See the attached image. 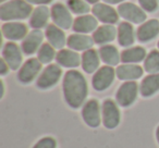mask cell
<instances>
[{"instance_id": "obj_9", "label": "cell", "mask_w": 159, "mask_h": 148, "mask_svg": "<svg viewBox=\"0 0 159 148\" xmlns=\"http://www.w3.org/2000/svg\"><path fill=\"white\" fill-rule=\"evenodd\" d=\"M51 18L57 26L62 29H69L73 26V19L69 9L62 3H56L51 8Z\"/></svg>"}, {"instance_id": "obj_7", "label": "cell", "mask_w": 159, "mask_h": 148, "mask_svg": "<svg viewBox=\"0 0 159 148\" xmlns=\"http://www.w3.org/2000/svg\"><path fill=\"white\" fill-rule=\"evenodd\" d=\"M118 13L126 21H130L135 24L143 23L147 18L145 11L132 2H122L118 7Z\"/></svg>"}, {"instance_id": "obj_20", "label": "cell", "mask_w": 159, "mask_h": 148, "mask_svg": "<svg viewBox=\"0 0 159 148\" xmlns=\"http://www.w3.org/2000/svg\"><path fill=\"white\" fill-rule=\"evenodd\" d=\"M46 38L48 39L49 44L56 49L61 50L63 46L66 45V35H64L62 29L57 26L56 24H50L46 29Z\"/></svg>"}, {"instance_id": "obj_15", "label": "cell", "mask_w": 159, "mask_h": 148, "mask_svg": "<svg viewBox=\"0 0 159 148\" xmlns=\"http://www.w3.org/2000/svg\"><path fill=\"white\" fill-rule=\"evenodd\" d=\"M142 66L133 63H124L119 65L116 70V75L121 81H133L137 80L143 75Z\"/></svg>"}, {"instance_id": "obj_25", "label": "cell", "mask_w": 159, "mask_h": 148, "mask_svg": "<svg viewBox=\"0 0 159 148\" xmlns=\"http://www.w3.org/2000/svg\"><path fill=\"white\" fill-rule=\"evenodd\" d=\"M118 42L120 46L129 47L134 43V29L133 26L128 22L120 23L118 27Z\"/></svg>"}, {"instance_id": "obj_8", "label": "cell", "mask_w": 159, "mask_h": 148, "mask_svg": "<svg viewBox=\"0 0 159 148\" xmlns=\"http://www.w3.org/2000/svg\"><path fill=\"white\" fill-rule=\"evenodd\" d=\"M42 64L43 63L37 58L29 59L19 70L18 80L23 84H29V83L33 82L42 69Z\"/></svg>"}, {"instance_id": "obj_24", "label": "cell", "mask_w": 159, "mask_h": 148, "mask_svg": "<svg viewBox=\"0 0 159 148\" xmlns=\"http://www.w3.org/2000/svg\"><path fill=\"white\" fill-rule=\"evenodd\" d=\"M99 52L95 49H89L82 55V68L86 73H93L99 66Z\"/></svg>"}, {"instance_id": "obj_37", "label": "cell", "mask_w": 159, "mask_h": 148, "mask_svg": "<svg viewBox=\"0 0 159 148\" xmlns=\"http://www.w3.org/2000/svg\"><path fill=\"white\" fill-rule=\"evenodd\" d=\"M85 1H87L89 3H97V1H99V0H85Z\"/></svg>"}, {"instance_id": "obj_31", "label": "cell", "mask_w": 159, "mask_h": 148, "mask_svg": "<svg viewBox=\"0 0 159 148\" xmlns=\"http://www.w3.org/2000/svg\"><path fill=\"white\" fill-rule=\"evenodd\" d=\"M57 143L52 137H44L35 144L33 148H56Z\"/></svg>"}, {"instance_id": "obj_27", "label": "cell", "mask_w": 159, "mask_h": 148, "mask_svg": "<svg viewBox=\"0 0 159 148\" xmlns=\"http://www.w3.org/2000/svg\"><path fill=\"white\" fill-rule=\"evenodd\" d=\"M146 58V50L143 47H132L125 49L121 53V60L124 63H137Z\"/></svg>"}, {"instance_id": "obj_18", "label": "cell", "mask_w": 159, "mask_h": 148, "mask_svg": "<svg viewBox=\"0 0 159 148\" xmlns=\"http://www.w3.org/2000/svg\"><path fill=\"white\" fill-rule=\"evenodd\" d=\"M73 31L76 33L87 34L91 32L96 31L97 27V20L95 16H89V14H84V16H77L73 22Z\"/></svg>"}, {"instance_id": "obj_16", "label": "cell", "mask_w": 159, "mask_h": 148, "mask_svg": "<svg viewBox=\"0 0 159 148\" xmlns=\"http://www.w3.org/2000/svg\"><path fill=\"white\" fill-rule=\"evenodd\" d=\"M94 38L91 36H87L85 34H72L69 36L66 40V45L70 47V49L76 51H86L92 49L94 45Z\"/></svg>"}, {"instance_id": "obj_4", "label": "cell", "mask_w": 159, "mask_h": 148, "mask_svg": "<svg viewBox=\"0 0 159 148\" xmlns=\"http://www.w3.org/2000/svg\"><path fill=\"white\" fill-rule=\"evenodd\" d=\"M61 69L57 64H49L42 72L36 81V85L40 89H48L55 86L61 78Z\"/></svg>"}, {"instance_id": "obj_30", "label": "cell", "mask_w": 159, "mask_h": 148, "mask_svg": "<svg viewBox=\"0 0 159 148\" xmlns=\"http://www.w3.org/2000/svg\"><path fill=\"white\" fill-rule=\"evenodd\" d=\"M68 7L75 14H85L89 11V3L84 0H68Z\"/></svg>"}, {"instance_id": "obj_36", "label": "cell", "mask_w": 159, "mask_h": 148, "mask_svg": "<svg viewBox=\"0 0 159 148\" xmlns=\"http://www.w3.org/2000/svg\"><path fill=\"white\" fill-rule=\"evenodd\" d=\"M156 136H157V141H158V144H159V126L157 128V131H156Z\"/></svg>"}, {"instance_id": "obj_21", "label": "cell", "mask_w": 159, "mask_h": 148, "mask_svg": "<svg viewBox=\"0 0 159 148\" xmlns=\"http://www.w3.org/2000/svg\"><path fill=\"white\" fill-rule=\"evenodd\" d=\"M118 35V32L116 31L115 26L111 24H106L99 26L93 34L94 42L98 45H104L107 43L112 42Z\"/></svg>"}, {"instance_id": "obj_12", "label": "cell", "mask_w": 159, "mask_h": 148, "mask_svg": "<svg viewBox=\"0 0 159 148\" xmlns=\"http://www.w3.org/2000/svg\"><path fill=\"white\" fill-rule=\"evenodd\" d=\"M92 11L96 19L106 24H115L118 22V19H119L118 12L112 7L106 5V3H95Z\"/></svg>"}, {"instance_id": "obj_26", "label": "cell", "mask_w": 159, "mask_h": 148, "mask_svg": "<svg viewBox=\"0 0 159 148\" xmlns=\"http://www.w3.org/2000/svg\"><path fill=\"white\" fill-rule=\"evenodd\" d=\"M98 52H99L100 59L110 66L117 65L121 60V56H120L119 51L112 45H105V46L100 47Z\"/></svg>"}, {"instance_id": "obj_33", "label": "cell", "mask_w": 159, "mask_h": 148, "mask_svg": "<svg viewBox=\"0 0 159 148\" xmlns=\"http://www.w3.org/2000/svg\"><path fill=\"white\" fill-rule=\"evenodd\" d=\"M9 68L10 66L8 65V63L5 61L3 58L0 60V74H1V75H6V74L9 72Z\"/></svg>"}, {"instance_id": "obj_22", "label": "cell", "mask_w": 159, "mask_h": 148, "mask_svg": "<svg viewBox=\"0 0 159 148\" xmlns=\"http://www.w3.org/2000/svg\"><path fill=\"white\" fill-rule=\"evenodd\" d=\"M159 91V73L149 74L142 81L139 93L143 97H150Z\"/></svg>"}, {"instance_id": "obj_35", "label": "cell", "mask_w": 159, "mask_h": 148, "mask_svg": "<svg viewBox=\"0 0 159 148\" xmlns=\"http://www.w3.org/2000/svg\"><path fill=\"white\" fill-rule=\"evenodd\" d=\"M106 3H109V5H116V3H119V2H122L124 0H104Z\"/></svg>"}, {"instance_id": "obj_28", "label": "cell", "mask_w": 159, "mask_h": 148, "mask_svg": "<svg viewBox=\"0 0 159 148\" xmlns=\"http://www.w3.org/2000/svg\"><path fill=\"white\" fill-rule=\"evenodd\" d=\"M144 69L149 74L159 73V51L152 50L145 58Z\"/></svg>"}, {"instance_id": "obj_6", "label": "cell", "mask_w": 159, "mask_h": 148, "mask_svg": "<svg viewBox=\"0 0 159 148\" xmlns=\"http://www.w3.org/2000/svg\"><path fill=\"white\" fill-rule=\"evenodd\" d=\"M115 76L116 71L110 65H106L98 69L95 74H94L93 80H92V84H93L94 89H96L98 92L107 89L112 84Z\"/></svg>"}, {"instance_id": "obj_14", "label": "cell", "mask_w": 159, "mask_h": 148, "mask_svg": "<svg viewBox=\"0 0 159 148\" xmlns=\"http://www.w3.org/2000/svg\"><path fill=\"white\" fill-rule=\"evenodd\" d=\"M2 34L7 39L20 40L26 37L27 26L23 23L8 22L2 25Z\"/></svg>"}, {"instance_id": "obj_17", "label": "cell", "mask_w": 159, "mask_h": 148, "mask_svg": "<svg viewBox=\"0 0 159 148\" xmlns=\"http://www.w3.org/2000/svg\"><path fill=\"white\" fill-rule=\"evenodd\" d=\"M58 64L64 68H76L82 63V58L74 50L61 49L56 56Z\"/></svg>"}, {"instance_id": "obj_10", "label": "cell", "mask_w": 159, "mask_h": 148, "mask_svg": "<svg viewBox=\"0 0 159 148\" xmlns=\"http://www.w3.org/2000/svg\"><path fill=\"white\" fill-rule=\"evenodd\" d=\"M82 117L84 122L91 128H97L100 124V107L97 100L91 99L85 102L82 109Z\"/></svg>"}, {"instance_id": "obj_23", "label": "cell", "mask_w": 159, "mask_h": 148, "mask_svg": "<svg viewBox=\"0 0 159 148\" xmlns=\"http://www.w3.org/2000/svg\"><path fill=\"white\" fill-rule=\"evenodd\" d=\"M51 12H49V9L44 6L37 7L32 13V16L30 19V24L34 29H39L42 27L46 26L47 22L49 20V16Z\"/></svg>"}, {"instance_id": "obj_38", "label": "cell", "mask_w": 159, "mask_h": 148, "mask_svg": "<svg viewBox=\"0 0 159 148\" xmlns=\"http://www.w3.org/2000/svg\"><path fill=\"white\" fill-rule=\"evenodd\" d=\"M5 1H7V0H1V2H5Z\"/></svg>"}, {"instance_id": "obj_2", "label": "cell", "mask_w": 159, "mask_h": 148, "mask_svg": "<svg viewBox=\"0 0 159 148\" xmlns=\"http://www.w3.org/2000/svg\"><path fill=\"white\" fill-rule=\"evenodd\" d=\"M33 13V8L26 0H11L0 7V19L2 21L24 20Z\"/></svg>"}, {"instance_id": "obj_1", "label": "cell", "mask_w": 159, "mask_h": 148, "mask_svg": "<svg viewBox=\"0 0 159 148\" xmlns=\"http://www.w3.org/2000/svg\"><path fill=\"white\" fill-rule=\"evenodd\" d=\"M63 95L66 104L76 109L85 102L89 94L87 83L83 74L79 71L70 70L63 78Z\"/></svg>"}, {"instance_id": "obj_39", "label": "cell", "mask_w": 159, "mask_h": 148, "mask_svg": "<svg viewBox=\"0 0 159 148\" xmlns=\"http://www.w3.org/2000/svg\"><path fill=\"white\" fill-rule=\"evenodd\" d=\"M158 49H159V42H158Z\"/></svg>"}, {"instance_id": "obj_29", "label": "cell", "mask_w": 159, "mask_h": 148, "mask_svg": "<svg viewBox=\"0 0 159 148\" xmlns=\"http://www.w3.org/2000/svg\"><path fill=\"white\" fill-rule=\"evenodd\" d=\"M56 56L57 55L55 52V48L49 43H44L37 51V59L43 64H47L51 62Z\"/></svg>"}, {"instance_id": "obj_11", "label": "cell", "mask_w": 159, "mask_h": 148, "mask_svg": "<svg viewBox=\"0 0 159 148\" xmlns=\"http://www.w3.org/2000/svg\"><path fill=\"white\" fill-rule=\"evenodd\" d=\"M2 58L8 63L10 69L18 70L22 63V53L19 46L14 43H7L2 49Z\"/></svg>"}, {"instance_id": "obj_3", "label": "cell", "mask_w": 159, "mask_h": 148, "mask_svg": "<svg viewBox=\"0 0 159 148\" xmlns=\"http://www.w3.org/2000/svg\"><path fill=\"white\" fill-rule=\"evenodd\" d=\"M139 94V85L134 81H126L121 85L116 94L118 104L122 107H129L136 100Z\"/></svg>"}, {"instance_id": "obj_32", "label": "cell", "mask_w": 159, "mask_h": 148, "mask_svg": "<svg viewBox=\"0 0 159 148\" xmlns=\"http://www.w3.org/2000/svg\"><path fill=\"white\" fill-rule=\"evenodd\" d=\"M142 9L147 12H154L158 8V1L157 0H139Z\"/></svg>"}, {"instance_id": "obj_34", "label": "cell", "mask_w": 159, "mask_h": 148, "mask_svg": "<svg viewBox=\"0 0 159 148\" xmlns=\"http://www.w3.org/2000/svg\"><path fill=\"white\" fill-rule=\"evenodd\" d=\"M27 2H30L32 5H47V3L51 2L52 0H26Z\"/></svg>"}, {"instance_id": "obj_19", "label": "cell", "mask_w": 159, "mask_h": 148, "mask_svg": "<svg viewBox=\"0 0 159 148\" xmlns=\"http://www.w3.org/2000/svg\"><path fill=\"white\" fill-rule=\"evenodd\" d=\"M159 34V22L157 20H149L137 29V39L142 43H147L154 39Z\"/></svg>"}, {"instance_id": "obj_5", "label": "cell", "mask_w": 159, "mask_h": 148, "mask_svg": "<svg viewBox=\"0 0 159 148\" xmlns=\"http://www.w3.org/2000/svg\"><path fill=\"white\" fill-rule=\"evenodd\" d=\"M102 123L105 128L112 130L116 128L120 123V110L118 108L117 104L113 100L107 99L102 104Z\"/></svg>"}, {"instance_id": "obj_13", "label": "cell", "mask_w": 159, "mask_h": 148, "mask_svg": "<svg viewBox=\"0 0 159 148\" xmlns=\"http://www.w3.org/2000/svg\"><path fill=\"white\" fill-rule=\"evenodd\" d=\"M44 35L39 29H33L31 33L26 35V37L22 42V50L25 55H33L35 51H38L43 45Z\"/></svg>"}]
</instances>
